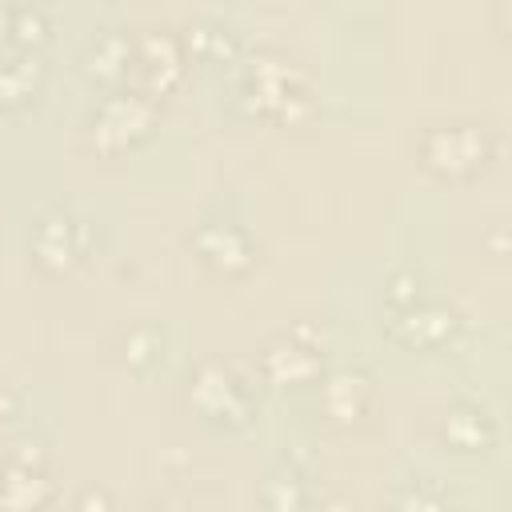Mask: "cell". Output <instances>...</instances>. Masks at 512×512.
<instances>
[{
    "label": "cell",
    "instance_id": "obj_1",
    "mask_svg": "<svg viewBox=\"0 0 512 512\" xmlns=\"http://www.w3.org/2000/svg\"><path fill=\"white\" fill-rule=\"evenodd\" d=\"M232 108L248 120L296 124L312 112L308 76L280 52H252L232 84Z\"/></svg>",
    "mask_w": 512,
    "mask_h": 512
},
{
    "label": "cell",
    "instance_id": "obj_2",
    "mask_svg": "<svg viewBox=\"0 0 512 512\" xmlns=\"http://www.w3.org/2000/svg\"><path fill=\"white\" fill-rule=\"evenodd\" d=\"M156 124V100L144 96L140 88H116L112 96L100 100L92 124H88V144L96 152H124L132 144H140Z\"/></svg>",
    "mask_w": 512,
    "mask_h": 512
},
{
    "label": "cell",
    "instance_id": "obj_3",
    "mask_svg": "<svg viewBox=\"0 0 512 512\" xmlns=\"http://www.w3.org/2000/svg\"><path fill=\"white\" fill-rule=\"evenodd\" d=\"M188 400L208 424H220V428H244L252 420V412H256L252 392L244 388V380L220 360H204L192 372Z\"/></svg>",
    "mask_w": 512,
    "mask_h": 512
},
{
    "label": "cell",
    "instance_id": "obj_4",
    "mask_svg": "<svg viewBox=\"0 0 512 512\" xmlns=\"http://www.w3.org/2000/svg\"><path fill=\"white\" fill-rule=\"evenodd\" d=\"M492 136L480 124H440L420 140V156L440 176H472L492 160Z\"/></svg>",
    "mask_w": 512,
    "mask_h": 512
},
{
    "label": "cell",
    "instance_id": "obj_5",
    "mask_svg": "<svg viewBox=\"0 0 512 512\" xmlns=\"http://www.w3.org/2000/svg\"><path fill=\"white\" fill-rule=\"evenodd\" d=\"M92 244V228L84 216L68 212V208H56V212H44L32 228V260L44 268V272H68L72 264L84 260Z\"/></svg>",
    "mask_w": 512,
    "mask_h": 512
},
{
    "label": "cell",
    "instance_id": "obj_6",
    "mask_svg": "<svg viewBox=\"0 0 512 512\" xmlns=\"http://www.w3.org/2000/svg\"><path fill=\"white\" fill-rule=\"evenodd\" d=\"M184 44H180V36L176 32H168V28H152V32H144L140 40H136V60H132V72H136V80H140V92L144 96H168L176 84H180V76H184Z\"/></svg>",
    "mask_w": 512,
    "mask_h": 512
},
{
    "label": "cell",
    "instance_id": "obj_7",
    "mask_svg": "<svg viewBox=\"0 0 512 512\" xmlns=\"http://www.w3.org/2000/svg\"><path fill=\"white\" fill-rule=\"evenodd\" d=\"M324 368L320 360V336H312V328H292L284 336H276L264 352H260V372L268 384H308L316 380Z\"/></svg>",
    "mask_w": 512,
    "mask_h": 512
},
{
    "label": "cell",
    "instance_id": "obj_8",
    "mask_svg": "<svg viewBox=\"0 0 512 512\" xmlns=\"http://www.w3.org/2000/svg\"><path fill=\"white\" fill-rule=\"evenodd\" d=\"M456 328H460L456 312L444 308V304H428V300H412V304L388 312V332H392V340H400L404 348H416V352H436V348H444V344L456 336Z\"/></svg>",
    "mask_w": 512,
    "mask_h": 512
},
{
    "label": "cell",
    "instance_id": "obj_9",
    "mask_svg": "<svg viewBox=\"0 0 512 512\" xmlns=\"http://www.w3.org/2000/svg\"><path fill=\"white\" fill-rule=\"evenodd\" d=\"M192 248L196 256L212 268V272H224V276H240L252 268L256 260V244L244 228L236 224H220V220H204L196 232H192Z\"/></svg>",
    "mask_w": 512,
    "mask_h": 512
},
{
    "label": "cell",
    "instance_id": "obj_10",
    "mask_svg": "<svg viewBox=\"0 0 512 512\" xmlns=\"http://www.w3.org/2000/svg\"><path fill=\"white\" fill-rule=\"evenodd\" d=\"M132 60H136V40L124 28H104L84 48V76L92 84L120 88L132 72Z\"/></svg>",
    "mask_w": 512,
    "mask_h": 512
},
{
    "label": "cell",
    "instance_id": "obj_11",
    "mask_svg": "<svg viewBox=\"0 0 512 512\" xmlns=\"http://www.w3.org/2000/svg\"><path fill=\"white\" fill-rule=\"evenodd\" d=\"M368 404H372V384L356 368H340V372H332L320 384V408H324V416L332 424H344V428L348 424H360L364 412H368Z\"/></svg>",
    "mask_w": 512,
    "mask_h": 512
},
{
    "label": "cell",
    "instance_id": "obj_12",
    "mask_svg": "<svg viewBox=\"0 0 512 512\" xmlns=\"http://www.w3.org/2000/svg\"><path fill=\"white\" fill-rule=\"evenodd\" d=\"M40 84H44V64L36 52L12 48L0 56V108L16 112V108L32 104L40 96Z\"/></svg>",
    "mask_w": 512,
    "mask_h": 512
},
{
    "label": "cell",
    "instance_id": "obj_13",
    "mask_svg": "<svg viewBox=\"0 0 512 512\" xmlns=\"http://www.w3.org/2000/svg\"><path fill=\"white\" fill-rule=\"evenodd\" d=\"M52 500V480L44 476V464H24L4 456L0 468V504L4 508H44Z\"/></svg>",
    "mask_w": 512,
    "mask_h": 512
},
{
    "label": "cell",
    "instance_id": "obj_14",
    "mask_svg": "<svg viewBox=\"0 0 512 512\" xmlns=\"http://www.w3.org/2000/svg\"><path fill=\"white\" fill-rule=\"evenodd\" d=\"M184 52L200 56V60H216V64H236L240 60V32L216 16H200L188 24Z\"/></svg>",
    "mask_w": 512,
    "mask_h": 512
},
{
    "label": "cell",
    "instance_id": "obj_15",
    "mask_svg": "<svg viewBox=\"0 0 512 512\" xmlns=\"http://www.w3.org/2000/svg\"><path fill=\"white\" fill-rule=\"evenodd\" d=\"M444 440L456 452H484L492 444V420H488V412L476 408V404H456L444 416Z\"/></svg>",
    "mask_w": 512,
    "mask_h": 512
},
{
    "label": "cell",
    "instance_id": "obj_16",
    "mask_svg": "<svg viewBox=\"0 0 512 512\" xmlns=\"http://www.w3.org/2000/svg\"><path fill=\"white\" fill-rule=\"evenodd\" d=\"M260 500H264L268 508H304V504L312 500V492H308L304 472H300L292 460H284V464H276V468L268 472V480L260 484Z\"/></svg>",
    "mask_w": 512,
    "mask_h": 512
},
{
    "label": "cell",
    "instance_id": "obj_17",
    "mask_svg": "<svg viewBox=\"0 0 512 512\" xmlns=\"http://www.w3.org/2000/svg\"><path fill=\"white\" fill-rule=\"evenodd\" d=\"M8 40H12L16 48L36 52V48L48 40V16H44L36 4H20V8H12V32H8Z\"/></svg>",
    "mask_w": 512,
    "mask_h": 512
},
{
    "label": "cell",
    "instance_id": "obj_18",
    "mask_svg": "<svg viewBox=\"0 0 512 512\" xmlns=\"http://www.w3.org/2000/svg\"><path fill=\"white\" fill-rule=\"evenodd\" d=\"M124 360L132 368H152L164 360V336L152 328V324H136L128 336H124Z\"/></svg>",
    "mask_w": 512,
    "mask_h": 512
},
{
    "label": "cell",
    "instance_id": "obj_19",
    "mask_svg": "<svg viewBox=\"0 0 512 512\" xmlns=\"http://www.w3.org/2000/svg\"><path fill=\"white\" fill-rule=\"evenodd\" d=\"M412 300H420V276L416 272H396L388 280V308H404Z\"/></svg>",
    "mask_w": 512,
    "mask_h": 512
},
{
    "label": "cell",
    "instance_id": "obj_20",
    "mask_svg": "<svg viewBox=\"0 0 512 512\" xmlns=\"http://www.w3.org/2000/svg\"><path fill=\"white\" fill-rule=\"evenodd\" d=\"M16 412H20V396L0 380V424H8V420H16Z\"/></svg>",
    "mask_w": 512,
    "mask_h": 512
},
{
    "label": "cell",
    "instance_id": "obj_21",
    "mask_svg": "<svg viewBox=\"0 0 512 512\" xmlns=\"http://www.w3.org/2000/svg\"><path fill=\"white\" fill-rule=\"evenodd\" d=\"M8 32H12V4L0 0V44L8 40Z\"/></svg>",
    "mask_w": 512,
    "mask_h": 512
},
{
    "label": "cell",
    "instance_id": "obj_22",
    "mask_svg": "<svg viewBox=\"0 0 512 512\" xmlns=\"http://www.w3.org/2000/svg\"><path fill=\"white\" fill-rule=\"evenodd\" d=\"M80 504H108V496H104V492H84Z\"/></svg>",
    "mask_w": 512,
    "mask_h": 512
},
{
    "label": "cell",
    "instance_id": "obj_23",
    "mask_svg": "<svg viewBox=\"0 0 512 512\" xmlns=\"http://www.w3.org/2000/svg\"><path fill=\"white\" fill-rule=\"evenodd\" d=\"M0 468H4V460H0Z\"/></svg>",
    "mask_w": 512,
    "mask_h": 512
}]
</instances>
